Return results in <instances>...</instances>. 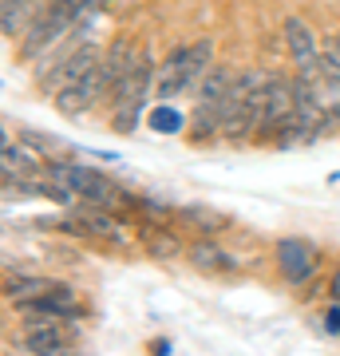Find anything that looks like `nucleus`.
Segmentation results:
<instances>
[{"instance_id":"f257e3e1","label":"nucleus","mask_w":340,"mask_h":356,"mask_svg":"<svg viewBox=\"0 0 340 356\" xmlns=\"http://www.w3.org/2000/svg\"><path fill=\"white\" fill-rule=\"evenodd\" d=\"M265 72H241L229 83L226 107H222V139L226 143H245L253 131L261 127V107H265Z\"/></svg>"},{"instance_id":"f03ea898","label":"nucleus","mask_w":340,"mask_h":356,"mask_svg":"<svg viewBox=\"0 0 340 356\" xmlns=\"http://www.w3.org/2000/svg\"><path fill=\"white\" fill-rule=\"evenodd\" d=\"M154 72L159 67L151 64V56L143 51L135 67L119 79V88L111 91V123L119 135H135V127L143 123V107H147V95H151V83H154Z\"/></svg>"},{"instance_id":"7ed1b4c3","label":"nucleus","mask_w":340,"mask_h":356,"mask_svg":"<svg viewBox=\"0 0 340 356\" xmlns=\"http://www.w3.org/2000/svg\"><path fill=\"white\" fill-rule=\"evenodd\" d=\"M48 178L60 182L63 191H72L79 202L95 206V210H111V206H123L127 194L115 186L107 175L91 170V166H79V163H48Z\"/></svg>"},{"instance_id":"20e7f679","label":"nucleus","mask_w":340,"mask_h":356,"mask_svg":"<svg viewBox=\"0 0 340 356\" xmlns=\"http://www.w3.org/2000/svg\"><path fill=\"white\" fill-rule=\"evenodd\" d=\"M210 56H214L210 40H198V44L170 51L166 64L159 67V99H175L178 91H186L190 83H202L206 67H210Z\"/></svg>"},{"instance_id":"39448f33","label":"nucleus","mask_w":340,"mask_h":356,"mask_svg":"<svg viewBox=\"0 0 340 356\" xmlns=\"http://www.w3.org/2000/svg\"><path fill=\"white\" fill-rule=\"evenodd\" d=\"M293 115H297V83H289V79H281V76H269V83H265V107H261L257 139L273 143V135L289 123Z\"/></svg>"},{"instance_id":"423d86ee","label":"nucleus","mask_w":340,"mask_h":356,"mask_svg":"<svg viewBox=\"0 0 340 356\" xmlns=\"http://www.w3.org/2000/svg\"><path fill=\"white\" fill-rule=\"evenodd\" d=\"M16 309H20L24 317H51V321L79 317L76 293L67 289V285H60V281H51V289L36 293V297H28V301H16Z\"/></svg>"},{"instance_id":"0eeeda50","label":"nucleus","mask_w":340,"mask_h":356,"mask_svg":"<svg viewBox=\"0 0 340 356\" xmlns=\"http://www.w3.org/2000/svg\"><path fill=\"white\" fill-rule=\"evenodd\" d=\"M103 91H107V79H103V67H95V72H88L79 83L56 91V111L67 115V119H79L83 111H91V107L103 99Z\"/></svg>"},{"instance_id":"6e6552de","label":"nucleus","mask_w":340,"mask_h":356,"mask_svg":"<svg viewBox=\"0 0 340 356\" xmlns=\"http://www.w3.org/2000/svg\"><path fill=\"white\" fill-rule=\"evenodd\" d=\"M95 67H99V51L91 48V44H83V48L67 51L60 64L51 67L48 76H40V79H44V88L56 95V91H63V88H72V83H79V79L88 76V72H95Z\"/></svg>"},{"instance_id":"1a4fd4ad","label":"nucleus","mask_w":340,"mask_h":356,"mask_svg":"<svg viewBox=\"0 0 340 356\" xmlns=\"http://www.w3.org/2000/svg\"><path fill=\"white\" fill-rule=\"evenodd\" d=\"M273 254H277L281 277L289 281V285H305V281L313 277V269H316V250H313L309 242H301V238H281Z\"/></svg>"},{"instance_id":"9d476101","label":"nucleus","mask_w":340,"mask_h":356,"mask_svg":"<svg viewBox=\"0 0 340 356\" xmlns=\"http://www.w3.org/2000/svg\"><path fill=\"white\" fill-rule=\"evenodd\" d=\"M67 332L60 329V321L51 317H36L28 321V332H24V348L28 353H67Z\"/></svg>"},{"instance_id":"9b49d317","label":"nucleus","mask_w":340,"mask_h":356,"mask_svg":"<svg viewBox=\"0 0 340 356\" xmlns=\"http://www.w3.org/2000/svg\"><path fill=\"white\" fill-rule=\"evenodd\" d=\"M285 44H289V56L297 67H309L321 60V51H316V40L313 32H309V24L305 20H297V16H289L285 20Z\"/></svg>"},{"instance_id":"f8f14e48","label":"nucleus","mask_w":340,"mask_h":356,"mask_svg":"<svg viewBox=\"0 0 340 356\" xmlns=\"http://www.w3.org/2000/svg\"><path fill=\"white\" fill-rule=\"evenodd\" d=\"M135 60H139V51H135V44L131 40H115L111 44V51L99 60V67H103V79H107V88H119V79L135 67Z\"/></svg>"},{"instance_id":"ddd939ff","label":"nucleus","mask_w":340,"mask_h":356,"mask_svg":"<svg viewBox=\"0 0 340 356\" xmlns=\"http://www.w3.org/2000/svg\"><path fill=\"white\" fill-rule=\"evenodd\" d=\"M186 254H190V261L198 269H206V273H226V269H234V261H229L214 242H194Z\"/></svg>"},{"instance_id":"4468645a","label":"nucleus","mask_w":340,"mask_h":356,"mask_svg":"<svg viewBox=\"0 0 340 356\" xmlns=\"http://www.w3.org/2000/svg\"><path fill=\"white\" fill-rule=\"evenodd\" d=\"M40 170V163L24 147H13V143H4V175H16V178H32Z\"/></svg>"},{"instance_id":"2eb2a0df","label":"nucleus","mask_w":340,"mask_h":356,"mask_svg":"<svg viewBox=\"0 0 340 356\" xmlns=\"http://www.w3.org/2000/svg\"><path fill=\"white\" fill-rule=\"evenodd\" d=\"M143 242H147V254L159 257V261H170V257L182 254V242H178L170 229H154V234H147Z\"/></svg>"},{"instance_id":"dca6fc26","label":"nucleus","mask_w":340,"mask_h":356,"mask_svg":"<svg viewBox=\"0 0 340 356\" xmlns=\"http://www.w3.org/2000/svg\"><path fill=\"white\" fill-rule=\"evenodd\" d=\"M44 289H51V281H44V277H8L4 281V297L8 301H28V297H36Z\"/></svg>"},{"instance_id":"f3484780","label":"nucleus","mask_w":340,"mask_h":356,"mask_svg":"<svg viewBox=\"0 0 340 356\" xmlns=\"http://www.w3.org/2000/svg\"><path fill=\"white\" fill-rule=\"evenodd\" d=\"M147 127L159 131V135H175V131L182 127V115H178L175 107H170V103H163V107H154V111H151Z\"/></svg>"},{"instance_id":"a211bd4d","label":"nucleus","mask_w":340,"mask_h":356,"mask_svg":"<svg viewBox=\"0 0 340 356\" xmlns=\"http://www.w3.org/2000/svg\"><path fill=\"white\" fill-rule=\"evenodd\" d=\"M325 332H340V301H332V309L325 313Z\"/></svg>"},{"instance_id":"6ab92c4d","label":"nucleus","mask_w":340,"mask_h":356,"mask_svg":"<svg viewBox=\"0 0 340 356\" xmlns=\"http://www.w3.org/2000/svg\"><path fill=\"white\" fill-rule=\"evenodd\" d=\"M328 297H332V301H340V269L332 273V281H328Z\"/></svg>"},{"instance_id":"aec40b11","label":"nucleus","mask_w":340,"mask_h":356,"mask_svg":"<svg viewBox=\"0 0 340 356\" xmlns=\"http://www.w3.org/2000/svg\"><path fill=\"white\" fill-rule=\"evenodd\" d=\"M328 56H332V60H337V64H340V36H332V40H328Z\"/></svg>"}]
</instances>
